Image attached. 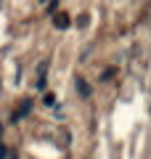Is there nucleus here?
Listing matches in <instances>:
<instances>
[{
    "label": "nucleus",
    "mask_w": 151,
    "mask_h": 159,
    "mask_svg": "<svg viewBox=\"0 0 151 159\" xmlns=\"http://www.w3.org/2000/svg\"><path fill=\"white\" fill-rule=\"evenodd\" d=\"M53 24H56V29H66L69 24V16H64V13H56V19H53Z\"/></svg>",
    "instance_id": "f257e3e1"
},
{
    "label": "nucleus",
    "mask_w": 151,
    "mask_h": 159,
    "mask_svg": "<svg viewBox=\"0 0 151 159\" xmlns=\"http://www.w3.org/2000/svg\"><path fill=\"white\" fill-rule=\"evenodd\" d=\"M29 109H32V103H29V98H27V101H24L21 106H19V111L13 114V119H19V117H21V114H29Z\"/></svg>",
    "instance_id": "f03ea898"
},
{
    "label": "nucleus",
    "mask_w": 151,
    "mask_h": 159,
    "mask_svg": "<svg viewBox=\"0 0 151 159\" xmlns=\"http://www.w3.org/2000/svg\"><path fill=\"white\" fill-rule=\"evenodd\" d=\"M77 90H80V96H82V98H88V96H90V88L85 85V82H82L80 77H77Z\"/></svg>",
    "instance_id": "7ed1b4c3"
},
{
    "label": "nucleus",
    "mask_w": 151,
    "mask_h": 159,
    "mask_svg": "<svg viewBox=\"0 0 151 159\" xmlns=\"http://www.w3.org/2000/svg\"><path fill=\"white\" fill-rule=\"evenodd\" d=\"M45 106H56V96L53 93H45Z\"/></svg>",
    "instance_id": "20e7f679"
},
{
    "label": "nucleus",
    "mask_w": 151,
    "mask_h": 159,
    "mask_svg": "<svg viewBox=\"0 0 151 159\" xmlns=\"http://www.w3.org/2000/svg\"><path fill=\"white\" fill-rule=\"evenodd\" d=\"M112 77H114V69H106V72L101 74V80H103V82H109V80H112Z\"/></svg>",
    "instance_id": "39448f33"
}]
</instances>
